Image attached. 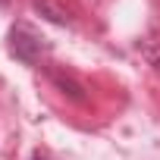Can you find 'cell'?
<instances>
[{
	"label": "cell",
	"mask_w": 160,
	"mask_h": 160,
	"mask_svg": "<svg viewBox=\"0 0 160 160\" xmlns=\"http://www.w3.org/2000/svg\"><path fill=\"white\" fill-rule=\"evenodd\" d=\"M35 3H38V7H41V10H47V13H50V19H53V22H66V13H63V10H60V7H50V3H47V0H35Z\"/></svg>",
	"instance_id": "6da1fadb"
},
{
	"label": "cell",
	"mask_w": 160,
	"mask_h": 160,
	"mask_svg": "<svg viewBox=\"0 0 160 160\" xmlns=\"http://www.w3.org/2000/svg\"><path fill=\"white\" fill-rule=\"evenodd\" d=\"M157 63H160V60H157Z\"/></svg>",
	"instance_id": "7a4b0ae2"
}]
</instances>
